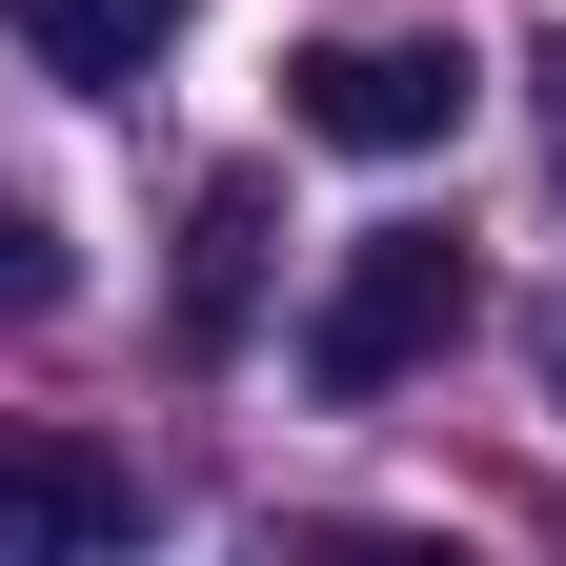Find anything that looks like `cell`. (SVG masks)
I'll return each instance as SVG.
<instances>
[{
    "mask_svg": "<svg viewBox=\"0 0 566 566\" xmlns=\"http://www.w3.org/2000/svg\"><path fill=\"white\" fill-rule=\"evenodd\" d=\"M465 304H485V283H465L446 223H365L344 283L304 304V385H324V405H385V385H424V365L465 344Z\"/></svg>",
    "mask_w": 566,
    "mask_h": 566,
    "instance_id": "6da1fadb",
    "label": "cell"
},
{
    "mask_svg": "<svg viewBox=\"0 0 566 566\" xmlns=\"http://www.w3.org/2000/svg\"><path fill=\"white\" fill-rule=\"evenodd\" d=\"M465 102H485V61H465L446 21H405V41H304V61H283V122L344 142V163H424V142H465Z\"/></svg>",
    "mask_w": 566,
    "mask_h": 566,
    "instance_id": "7a4b0ae2",
    "label": "cell"
},
{
    "mask_svg": "<svg viewBox=\"0 0 566 566\" xmlns=\"http://www.w3.org/2000/svg\"><path fill=\"white\" fill-rule=\"evenodd\" d=\"M122 526H142V465H122V446L0 424V546H122Z\"/></svg>",
    "mask_w": 566,
    "mask_h": 566,
    "instance_id": "3957f363",
    "label": "cell"
},
{
    "mask_svg": "<svg viewBox=\"0 0 566 566\" xmlns=\"http://www.w3.org/2000/svg\"><path fill=\"white\" fill-rule=\"evenodd\" d=\"M263 223H283V182H263V163H223V182L182 202V344H202V365L263 324Z\"/></svg>",
    "mask_w": 566,
    "mask_h": 566,
    "instance_id": "277c9868",
    "label": "cell"
},
{
    "mask_svg": "<svg viewBox=\"0 0 566 566\" xmlns=\"http://www.w3.org/2000/svg\"><path fill=\"white\" fill-rule=\"evenodd\" d=\"M182 21H202V0H0V41H21L41 61V82H163V61H182Z\"/></svg>",
    "mask_w": 566,
    "mask_h": 566,
    "instance_id": "5b68a950",
    "label": "cell"
},
{
    "mask_svg": "<svg viewBox=\"0 0 566 566\" xmlns=\"http://www.w3.org/2000/svg\"><path fill=\"white\" fill-rule=\"evenodd\" d=\"M61 283H82V263H61V223L0 182V324H61Z\"/></svg>",
    "mask_w": 566,
    "mask_h": 566,
    "instance_id": "8992f818",
    "label": "cell"
},
{
    "mask_svg": "<svg viewBox=\"0 0 566 566\" xmlns=\"http://www.w3.org/2000/svg\"><path fill=\"white\" fill-rule=\"evenodd\" d=\"M546 405H566V324H546Z\"/></svg>",
    "mask_w": 566,
    "mask_h": 566,
    "instance_id": "52a82bcc",
    "label": "cell"
}]
</instances>
